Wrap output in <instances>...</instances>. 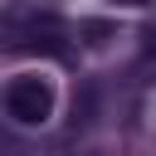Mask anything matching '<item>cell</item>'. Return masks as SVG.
I'll return each mask as SVG.
<instances>
[{
    "label": "cell",
    "mask_w": 156,
    "mask_h": 156,
    "mask_svg": "<svg viewBox=\"0 0 156 156\" xmlns=\"http://www.w3.org/2000/svg\"><path fill=\"white\" fill-rule=\"evenodd\" d=\"M5 112H10L20 127H39V122L54 117V88H49L44 78L24 73V78H15V83L5 88Z\"/></svg>",
    "instance_id": "6da1fadb"
},
{
    "label": "cell",
    "mask_w": 156,
    "mask_h": 156,
    "mask_svg": "<svg viewBox=\"0 0 156 156\" xmlns=\"http://www.w3.org/2000/svg\"><path fill=\"white\" fill-rule=\"evenodd\" d=\"M49 24H58V15L39 10V5H10L0 15V29L15 34V39H39V29H49Z\"/></svg>",
    "instance_id": "7a4b0ae2"
},
{
    "label": "cell",
    "mask_w": 156,
    "mask_h": 156,
    "mask_svg": "<svg viewBox=\"0 0 156 156\" xmlns=\"http://www.w3.org/2000/svg\"><path fill=\"white\" fill-rule=\"evenodd\" d=\"M146 49H151V54H156V29H151V34H146Z\"/></svg>",
    "instance_id": "3957f363"
},
{
    "label": "cell",
    "mask_w": 156,
    "mask_h": 156,
    "mask_svg": "<svg viewBox=\"0 0 156 156\" xmlns=\"http://www.w3.org/2000/svg\"><path fill=\"white\" fill-rule=\"evenodd\" d=\"M117 5H146V0H117Z\"/></svg>",
    "instance_id": "277c9868"
}]
</instances>
